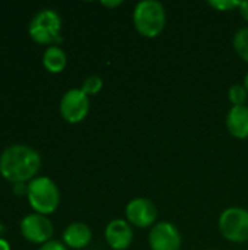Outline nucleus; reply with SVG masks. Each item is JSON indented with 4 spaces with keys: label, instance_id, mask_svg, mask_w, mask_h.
<instances>
[{
    "label": "nucleus",
    "instance_id": "1a4fd4ad",
    "mask_svg": "<svg viewBox=\"0 0 248 250\" xmlns=\"http://www.w3.org/2000/svg\"><path fill=\"white\" fill-rule=\"evenodd\" d=\"M158 211L155 204L148 198H134L126 205V220L139 229L153 227Z\"/></svg>",
    "mask_w": 248,
    "mask_h": 250
},
{
    "label": "nucleus",
    "instance_id": "f3484780",
    "mask_svg": "<svg viewBox=\"0 0 248 250\" xmlns=\"http://www.w3.org/2000/svg\"><path fill=\"white\" fill-rule=\"evenodd\" d=\"M240 3L241 1H237V0H209L208 4L219 12H229L235 7H240Z\"/></svg>",
    "mask_w": 248,
    "mask_h": 250
},
{
    "label": "nucleus",
    "instance_id": "7ed1b4c3",
    "mask_svg": "<svg viewBox=\"0 0 248 250\" xmlns=\"http://www.w3.org/2000/svg\"><path fill=\"white\" fill-rule=\"evenodd\" d=\"M26 198L31 208L45 217L56 212L60 205V190L47 176H38L28 183Z\"/></svg>",
    "mask_w": 248,
    "mask_h": 250
},
{
    "label": "nucleus",
    "instance_id": "6e6552de",
    "mask_svg": "<svg viewBox=\"0 0 248 250\" xmlns=\"http://www.w3.org/2000/svg\"><path fill=\"white\" fill-rule=\"evenodd\" d=\"M148 240L152 250H180L183 243L178 229L170 221L156 223L151 229Z\"/></svg>",
    "mask_w": 248,
    "mask_h": 250
},
{
    "label": "nucleus",
    "instance_id": "f257e3e1",
    "mask_svg": "<svg viewBox=\"0 0 248 250\" xmlns=\"http://www.w3.org/2000/svg\"><path fill=\"white\" fill-rule=\"evenodd\" d=\"M41 168V155L26 145H10L0 154V176L13 183L31 182Z\"/></svg>",
    "mask_w": 248,
    "mask_h": 250
},
{
    "label": "nucleus",
    "instance_id": "4468645a",
    "mask_svg": "<svg viewBox=\"0 0 248 250\" xmlns=\"http://www.w3.org/2000/svg\"><path fill=\"white\" fill-rule=\"evenodd\" d=\"M232 44H234V50L238 54V57L243 62L248 63V26L240 28L235 32Z\"/></svg>",
    "mask_w": 248,
    "mask_h": 250
},
{
    "label": "nucleus",
    "instance_id": "6ab92c4d",
    "mask_svg": "<svg viewBox=\"0 0 248 250\" xmlns=\"http://www.w3.org/2000/svg\"><path fill=\"white\" fill-rule=\"evenodd\" d=\"M240 13H241V16L246 19L248 22V0H246V1H241L240 3Z\"/></svg>",
    "mask_w": 248,
    "mask_h": 250
},
{
    "label": "nucleus",
    "instance_id": "ddd939ff",
    "mask_svg": "<svg viewBox=\"0 0 248 250\" xmlns=\"http://www.w3.org/2000/svg\"><path fill=\"white\" fill-rule=\"evenodd\" d=\"M42 64L50 73H61L67 66V56L60 45H50L42 54Z\"/></svg>",
    "mask_w": 248,
    "mask_h": 250
},
{
    "label": "nucleus",
    "instance_id": "2eb2a0df",
    "mask_svg": "<svg viewBox=\"0 0 248 250\" xmlns=\"http://www.w3.org/2000/svg\"><path fill=\"white\" fill-rule=\"evenodd\" d=\"M248 92L246 89L244 85H240V83H235L229 88L228 91V98L232 104V107H237V105H246V101H247Z\"/></svg>",
    "mask_w": 248,
    "mask_h": 250
},
{
    "label": "nucleus",
    "instance_id": "f8f14e48",
    "mask_svg": "<svg viewBox=\"0 0 248 250\" xmlns=\"http://www.w3.org/2000/svg\"><path fill=\"white\" fill-rule=\"evenodd\" d=\"M228 132L237 139L248 138V105L231 107L227 116Z\"/></svg>",
    "mask_w": 248,
    "mask_h": 250
},
{
    "label": "nucleus",
    "instance_id": "a211bd4d",
    "mask_svg": "<svg viewBox=\"0 0 248 250\" xmlns=\"http://www.w3.org/2000/svg\"><path fill=\"white\" fill-rule=\"evenodd\" d=\"M38 250H69V248H67L63 242L50 240V242H47L45 245H42Z\"/></svg>",
    "mask_w": 248,
    "mask_h": 250
},
{
    "label": "nucleus",
    "instance_id": "423d86ee",
    "mask_svg": "<svg viewBox=\"0 0 248 250\" xmlns=\"http://www.w3.org/2000/svg\"><path fill=\"white\" fill-rule=\"evenodd\" d=\"M89 97L80 88L69 89L60 100V114L72 125L83 122L89 113Z\"/></svg>",
    "mask_w": 248,
    "mask_h": 250
},
{
    "label": "nucleus",
    "instance_id": "412c9836",
    "mask_svg": "<svg viewBox=\"0 0 248 250\" xmlns=\"http://www.w3.org/2000/svg\"><path fill=\"white\" fill-rule=\"evenodd\" d=\"M0 250H10V245L4 239H0Z\"/></svg>",
    "mask_w": 248,
    "mask_h": 250
},
{
    "label": "nucleus",
    "instance_id": "f03ea898",
    "mask_svg": "<svg viewBox=\"0 0 248 250\" xmlns=\"http://www.w3.org/2000/svg\"><path fill=\"white\" fill-rule=\"evenodd\" d=\"M133 23L136 31L146 38H155L162 34L167 25V12L158 0H142L134 6Z\"/></svg>",
    "mask_w": 248,
    "mask_h": 250
},
{
    "label": "nucleus",
    "instance_id": "20e7f679",
    "mask_svg": "<svg viewBox=\"0 0 248 250\" xmlns=\"http://www.w3.org/2000/svg\"><path fill=\"white\" fill-rule=\"evenodd\" d=\"M60 31H61V18L53 9H42L37 12L28 25L29 37L37 44H44V45H58L63 41Z\"/></svg>",
    "mask_w": 248,
    "mask_h": 250
},
{
    "label": "nucleus",
    "instance_id": "4be33fe9",
    "mask_svg": "<svg viewBox=\"0 0 248 250\" xmlns=\"http://www.w3.org/2000/svg\"><path fill=\"white\" fill-rule=\"evenodd\" d=\"M244 86H246V89H247L248 92V73L246 75V78H244Z\"/></svg>",
    "mask_w": 248,
    "mask_h": 250
},
{
    "label": "nucleus",
    "instance_id": "9b49d317",
    "mask_svg": "<svg viewBox=\"0 0 248 250\" xmlns=\"http://www.w3.org/2000/svg\"><path fill=\"white\" fill-rule=\"evenodd\" d=\"M92 240V231L85 223H72L63 231V243L70 249H83Z\"/></svg>",
    "mask_w": 248,
    "mask_h": 250
},
{
    "label": "nucleus",
    "instance_id": "9d476101",
    "mask_svg": "<svg viewBox=\"0 0 248 250\" xmlns=\"http://www.w3.org/2000/svg\"><path fill=\"white\" fill-rule=\"evenodd\" d=\"M105 240L114 250H126L133 242V229L127 220H113L105 227Z\"/></svg>",
    "mask_w": 248,
    "mask_h": 250
},
{
    "label": "nucleus",
    "instance_id": "dca6fc26",
    "mask_svg": "<svg viewBox=\"0 0 248 250\" xmlns=\"http://www.w3.org/2000/svg\"><path fill=\"white\" fill-rule=\"evenodd\" d=\"M102 86H104V81H102L99 76H96V75H91V76H88V78L82 82L80 89H82L88 97H91V95H96V94L102 89Z\"/></svg>",
    "mask_w": 248,
    "mask_h": 250
},
{
    "label": "nucleus",
    "instance_id": "aec40b11",
    "mask_svg": "<svg viewBox=\"0 0 248 250\" xmlns=\"http://www.w3.org/2000/svg\"><path fill=\"white\" fill-rule=\"evenodd\" d=\"M101 4L105 6V7H117V6L123 4V1H121V0H114V1H108V0L105 1V0H102Z\"/></svg>",
    "mask_w": 248,
    "mask_h": 250
},
{
    "label": "nucleus",
    "instance_id": "0eeeda50",
    "mask_svg": "<svg viewBox=\"0 0 248 250\" xmlns=\"http://www.w3.org/2000/svg\"><path fill=\"white\" fill-rule=\"evenodd\" d=\"M19 230L23 239H26L31 243L41 245V246L50 242L54 233L53 223L45 215H41L37 212H32L23 217L19 224Z\"/></svg>",
    "mask_w": 248,
    "mask_h": 250
},
{
    "label": "nucleus",
    "instance_id": "39448f33",
    "mask_svg": "<svg viewBox=\"0 0 248 250\" xmlns=\"http://www.w3.org/2000/svg\"><path fill=\"white\" fill-rule=\"evenodd\" d=\"M218 229L224 239L232 243L248 240V211L241 207L227 208L218 220Z\"/></svg>",
    "mask_w": 248,
    "mask_h": 250
}]
</instances>
